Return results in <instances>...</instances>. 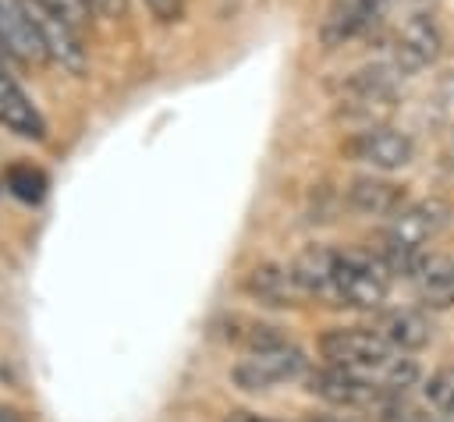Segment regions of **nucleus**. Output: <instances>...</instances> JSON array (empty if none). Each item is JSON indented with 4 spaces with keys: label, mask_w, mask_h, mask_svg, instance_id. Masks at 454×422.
Wrapping results in <instances>:
<instances>
[{
    "label": "nucleus",
    "mask_w": 454,
    "mask_h": 422,
    "mask_svg": "<svg viewBox=\"0 0 454 422\" xmlns=\"http://www.w3.org/2000/svg\"><path fill=\"white\" fill-rule=\"evenodd\" d=\"M142 7L160 25H177L184 18V0H142Z\"/></svg>",
    "instance_id": "412c9836"
},
{
    "label": "nucleus",
    "mask_w": 454,
    "mask_h": 422,
    "mask_svg": "<svg viewBox=\"0 0 454 422\" xmlns=\"http://www.w3.org/2000/svg\"><path fill=\"white\" fill-rule=\"evenodd\" d=\"M390 291V270L376 252H337L333 301L351 309H380Z\"/></svg>",
    "instance_id": "f03ea898"
},
{
    "label": "nucleus",
    "mask_w": 454,
    "mask_h": 422,
    "mask_svg": "<svg viewBox=\"0 0 454 422\" xmlns=\"http://www.w3.org/2000/svg\"><path fill=\"white\" fill-rule=\"evenodd\" d=\"M380 387L383 390H394V394H404L415 379H419V365L411 358H390L383 369H380Z\"/></svg>",
    "instance_id": "aec40b11"
},
{
    "label": "nucleus",
    "mask_w": 454,
    "mask_h": 422,
    "mask_svg": "<svg viewBox=\"0 0 454 422\" xmlns=\"http://www.w3.org/2000/svg\"><path fill=\"white\" fill-rule=\"evenodd\" d=\"M450 216H454V206L447 199H436V195L401 206L390 216V223L380 231V248H376L380 262L390 273H404L408 277L415 259L422 255V245H429L450 223Z\"/></svg>",
    "instance_id": "f257e3e1"
},
{
    "label": "nucleus",
    "mask_w": 454,
    "mask_h": 422,
    "mask_svg": "<svg viewBox=\"0 0 454 422\" xmlns=\"http://www.w3.org/2000/svg\"><path fill=\"white\" fill-rule=\"evenodd\" d=\"M380 333L394 344V351H422L433 340V323L422 309H390L380 319Z\"/></svg>",
    "instance_id": "f3484780"
},
{
    "label": "nucleus",
    "mask_w": 454,
    "mask_h": 422,
    "mask_svg": "<svg viewBox=\"0 0 454 422\" xmlns=\"http://www.w3.org/2000/svg\"><path fill=\"white\" fill-rule=\"evenodd\" d=\"M319 355L330 365H344L355 372L365 369H383L394 358V344L380 333V330H365V326H333L319 337Z\"/></svg>",
    "instance_id": "7ed1b4c3"
},
{
    "label": "nucleus",
    "mask_w": 454,
    "mask_h": 422,
    "mask_svg": "<svg viewBox=\"0 0 454 422\" xmlns=\"http://www.w3.org/2000/svg\"><path fill=\"white\" fill-rule=\"evenodd\" d=\"M252 422H273V418H259V415H252Z\"/></svg>",
    "instance_id": "cd10ccee"
},
{
    "label": "nucleus",
    "mask_w": 454,
    "mask_h": 422,
    "mask_svg": "<svg viewBox=\"0 0 454 422\" xmlns=\"http://www.w3.org/2000/svg\"><path fill=\"white\" fill-rule=\"evenodd\" d=\"M28 11H32V21L46 43V53L53 64H60L67 74H85L89 67V53H85V43H82V32L78 25L57 11L50 0H28Z\"/></svg>",
    "instance_id": "423d86ee"
},
{
    "label": "nucleus",
    "mask_w": 454,
    "mask_h": 422,
    "mask_svg": "<svg viewBox=\"0 0 454 422\" xmlns=\"http://www.w3.org/2000/svg\"><path fill=\"white\" fill-rule=\"evenodd\" d=\"M305 372V355L301 348L280 340L273 348H262V351H248L234 369H231V379L234 387L241 390H270L277 383H287V379H298Z\"/></svg>",
    "instance_id": "39448f33"
},
{
    "label": "nucleus",
    "mask_w": 454,
    "mask_h": 422,
    "mask_svg": "<svg viewBox=\"0 0 454 422\" xmlns=\"http://www.w3.org/2000/svg\"><path fill=\"white\" fill-rule=\"evenodd\" d=\"M245 291L262 301V305H273V309H291L301 301V287L291 273V266H277V262H259L248 277H245Z\"/></svg>",
    "instance_id": "dca6fc26"
},
{
    "label": "nucleus",
    "mask_w": 454,
    "mask_h": 422,
    "mask_svg": "<svg viewBox=\"0 0 454 422\" xmlns=\"http://www.w3.org/2000/svg\"><path fill=\"white\" fill-rule=\"evenodd\" d=\"M223 422H252V411H227Z\"/></svg>",
    "instance_id": "393cba45"
},
{
    "label": "nucleus",
    "mask_w": 454,
    "mask_h": 422,
    "mask_svg": "<svg viewBox=\"0 0 454 422\" xmlns=\"http://www.w3.org/2000/svg\"><path fill=\"white\" fill-rule=\"evenodd\" d=\"M408 277H411L415 298L426 309H454V255L422 252Z\"/></svg>",
    "instance_id": "ddd939ff"
},
{
    "label": "nucleus",
    "mask_w": 454,
    "mask_h": 422,
    "mask_svg": "<svg viewBox=\"0 0 454 422\" xmlns=\"http://www.w3.org/2000/svg\"><path fill=\"white\" fill-rule=\"evenodd\" d=\"M309 383V394H316L319 401L333 404V408H365L372 404V397L380 394V383H369L362 372L355 369H344V365H323V369H312L305 376Z\"/></svg>",
    "instance_id": "1a4fd4ad"
},
{
    "label": "nucleus",
    "mask_w": 454,
    "mask_h": 422,
    "mask_svg": "<svg viewBox=\"0 0 454 422\" xmlns=\"http://www.w3.org/2000/svg\"><path fill=\"white\" fill-rule=\"evenodd\" d=\"M0 43L18 64H46V43L32 21L28 0H0Z\"/></svg>",
    "instance_id": "9b49d317"
},
{
    "label": "nucleus",
    "mask_w": 454,
    "mask_h": 422,
    "mask_svg": "<svg viewBox=\"0 0 454 422\" xmlns=\"http://www.w3.org/2000/svg\"><path fill=\"white\" fill-rule=\"evenodd\" d=\"M401 422H440V415L436 411H422V408H408Z\"/></svg>",
    "instance_id": "b1692460"
},
{
    "label": "nucleus",
    "mask_w": 454,
    "mask_h": 422,
    "mask_svg": "<svg viewBox=\"0 0 454 422\" xmlns=\"http://www.w3.org/2000/svg\"><path fill=\"white\" fill-rule=\"evenodd\" d=\"M344 202L358 216H394L404 206V184L383 174H358L344 188Z\"/></svg>",
    "instance_id": "4468645a"
},
{
    "label": "nucleus",
    "mask_w": 454,
    "mask_h": 422,
    "mask_svg": "<svg viewBox=\"0 0 454 422\" xmlns=\"http://www.w3.org/2000/svg\"><path fill=\"white\" fill-rule=\"evenodd\" d=\"M340 156L387 174V170H401L415 160V142H411V135H404L390 124H372V128L351 131L340 142Z\"/></svg>",
    "instance_id": "20e7f679"
},
{
    "label": "nucleus",
    "mask_w": 454,
    "mask_h": 422,
    "mask_svg": "<svg viewBox=\"0 0 454 422\" xmlns=\"http://www.w3.org/2000/svg\"><path fill=\"white\" fill-rule=\"evenodd\" d=\"M312 422H344V418H333V415H319V418H312Z\"/></svg>",
    "instance_id": "a878e982"
},
{
    "label": "nucleus",
    "mask_w": 454,
    "mask_h": 422,
    "mask_svg": "<svg viewBox=\"0 0 454 422\" xmlns=\"http://www.w3.org/2000/svg\"><path fill=\"white\" fill-rule=\"evenodd\" d=\"M390 0H333L319 21V46L340 50L362 35H369L387 11Z\"/></svg>",
    "instance_id": "6e6552de"
},
{
    "label": "nucleus",
    "mask_w": 454,
    "mask_h": 422,
    "mask_svg": "<svg viewBox=\"0 0 454 422\" xmlns=\"http://www.w3.org/2000/svg\"><path fill=\"white\" fill-rule=\"evenodd\" d=\"M0 422H32V415L14 404H0Z\"/></svg>",
    "instance_id": "5701e85b"
},
{
    "label": "nucleus",
    "mask_w": 454,
    "mask_h": 422,
    "mask_svg": "<svg viewBox=\"0 0 454 422\" xmlns=\"http://www.w3.org/2000/svg\"><path fill=\"white\" fill-rule=\"evenodd\" d=\"M0 60H11V57H7V50H4V43H0Z\"/></svg>",
    "instance_id": "bb28decb"
},
{
    "label": "nucleus",
    "mask_w": 454,
    "mask_h": 422,
    "mask_svg": "<svg viewBox=\"0 0 454 422\" xmlns=\"http://www.w3.org/2000/svg\"><path fill=\"white\" fill-rule=\"evenodd\" d=\"M422 390H426L429 408L440 415V422H454V365L436 369Z\"/></svg>",
    "instance_id": "a211bd4d"
},
{
    "label": "nucleus",
    "mask_w": 454,
    "mask_h": 422,
    "mask_svg": "<svg viewBox=\"0 0 454 422\" xmlns=\"http://www.w3.org/2000/svg\"><path fill=\"white\" fill-rule=\"evenodd\" d=\"M447 50V35L440 28V21L429 11H415L401 21L397 35H394V64L401 67V74H415L422 67H433Z\"/></svg>",
    "instance_id": "0eeeda50"
},
{
    "label": "nucleus",
    "mask_w": 454,
    "mask_h": 422,
    "mask_svg": "<svg viewBox=\"0 0 454 422\" xmlns=\"http://www.w3.org/2000/svg\"><path fill=\"white\" fill-rule=\"evenodd\" d=\"M0 128H7L18 138H32V142H43L46 138V117H43V110L7 74L4 60H0Z\"/></svg>",
    "instance_id": "f8f14e48"
},
{
    "label": "nucleus",
    "mask_w": 454,
    "mask_h": 422,
    "mask_svg": "<svg viewBox=\"0 0 454 422\" xmlns=\"http://www.w3.org/2000/svg\"><path fill=\"white\" fill-rule=\"evenodd\" d=\"M4 184H7L18 199H25V202H39L43 191H46V177H43L35 167H28V163H14V167L7 170V177H4Z\"/></svg>",
    "instance_id": "6ab92c4d"
},
{
    "label": "nucleus",
    "mask_w": 454,
    "mask_h": 422,
    "mask_svg": "<svg viewBox=\"0 0 454 422\" xmlns=\"http://www.w3.org/2000/svg\"><path fill=\"white\" fill-rule=\"evenodd\" d=\"M291 273L298 287L312 298H330L333 301V277H337V252L326 245H305L291 259Z\"/></svg>",
    "instance_id": "2eb2a0df"
},
{
    "label": "nucleus",
    "mask_w": 454,
    "mask_h": 422,
    "mask_svg": "<svg viewBox=\"0 0 454 422\" xmlns=\"http://www.w3.org/2000/svg\"><path fill=\"white\" fill-rule=\"evenodd\" d=\"M397 82H401V67L394 60L390 64H365V67L348 71L337 82V99L369 103V106H380V110L394 113V106H397Z\"/></svg>",
    "instance_id": "9d476101"
},
{
    "label": "nucleus",
    "mask_w": 454,
    "mask_h": 422,
    "mask_svg": "<svg viewBox=\"0 0 454 422\" xmlns=\"http://www.w3.org/2000/svg\"><path fill=\"white\" fill-rule=\"evenodd\" d=\"M85 4L92 7V14L110 18V21H117V18L128 14V0H85Z\"/></svg>",
    "instance_id": "4be33fe9"
}]
</instances>
